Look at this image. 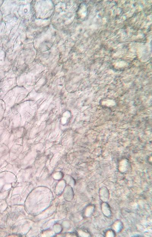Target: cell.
Returning <instances> with one entry per match:
<instances>
[{"instance_id": "1", "label": "cell", "mask_w": 152, "mask_h": 237, "mask_svg": "<svg viewBox=\"0 0 152 237\" xmlns=\"http://www.w3.org/2000/svg\"><path fill=\"white\" fill-rule=\"evenodd\" d=\"M99 196L102 202H107L110 198V192L107 188L103 187L100 189Z\"/></svg>"}, {"instance_id": "2", "label": "cell", "mask_w": 152, "mask_h": 237, "mask_svg": "<svg viewBox=\"0 0 152 237\" xmlns=\"http://www.w3.org/2000/svg\"><path fill=\"white\" fill-rule=\"evenodd\" d=\"M101 210L105 217L110 218L111 216L112 212L110 206L107 202H102L101 205Z\"/></svg>"}, {"instance_id": "3", "label": "cell", "mask_w": 152, "mask_h": 237, "mask_svg": "<svg viewBox=\"0 0 152 237\" xmlns=\"http://www.w3.org/2000/svg\"><path fill=\"white\" fill-rule=\"evenodd\" d=\"M95 207L94 204H90L86 207L83 212V215L85 218H90L95 212Z\"/></svg>"}, {"instance_id": "4", "label": "cell", "mask_w": 152, "mask_h": 237, "mask_svg": "<svg viewBox=\"0 0 152 237\" xmlns=\"http://www.w3.org/2000/svg\"><path fill=\"white\" fill-rule=\"evenodd\" d=\"M111 228V229H112L116 233H118L122 231L124 228V225L122 221L120 220H117L113 223Z\"/></svg>"}, {"instance_id": "5", "label": "cell", "mask_w": 152, "mask_h": 237, "mask_svg": "<svg viewBox=\"0 0 152 237\" xmlns=\"http://www.w3.org/2000/svg\"><path fill=\"white\" fill-rule=\"evenodd\" d=\"M129 168V164L128 161L123 160L119 162L118 170L122 173H125L128 171Z\"/></svg>"}, {"instance_id": "6", "label": "cell", "mask_w": 152, "mask_h": 237, "mask_svg": "<svg viewBox=\"0 0 152 237\" xmlns=\"http://www.w3.org/2000/svg\"><path fill=\"white\" fill-rule=\"evenodd\" d=\"M104 236L105 237H115L116 236V233L112 229H109L107 230L104 233Z\"/></svg>"}]
</instances>
